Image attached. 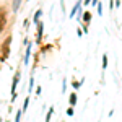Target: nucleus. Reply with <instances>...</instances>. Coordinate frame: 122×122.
<instances>
[{
  "mask_svg": "<svg viewBox=\"0 0 122 122\" xmlns=\"http://www.w3.org/2000/svg\"><path fill=\"white\" fill-rule=\"evenodd\" d=\"M39 16H41V11H38V13H36V16H34V23L39 20Z\"/></svg>",
  "mask_w": 122,
  "mask_h": 122,
  "instance_id": "9",
  "label": "nucleus"
},
{
  "mask_svg": "<svg viewBox=\"0 0 122 122\" xmlns=\"http://www.w3.org/2000/svg\"><path fill=\"white\" fill-rule=\"evenodd\" d=\"M20 117H21V112L16 114V119H15V122H20Z\"/></svg>",
  "mask_w": 122,
  "mask_h": 122,
  "instance_id": "10",
  "label": "nucleus"
},
{
  "mask_svg": "<svg viewBox=\"0 0 122 122\" xmlns=\"http://www.w3.org/2000/svg\"><path fill=\"white\" fill-rule=\"evenodd\" d=\"M68 101H70V104H72V106H73V104L76 103V96H75V94H72V96H70V99H68Z\"/></svg>",
  "mask_w": 122,
  "mask_h": 122,
  "instance_id": "6",
  "label": "nucleus"
},
{
  "mask_svg": "<svg viewBox=\"0 0 122 122\" xmlns=\"http://www.w3.org/2000/svg\"><path fill=\"white\" fill-rule=\"evenodd\" d=\"M5 23H7V18H5V10H2V23H0V28L5 29Z\"/></svg>",
  "mask_w": 122,
  "mask_h": 122,
  "instance_id": "2",
  "label": "nucleus"
},
{
  "mask_svg": "<svg viewBox=\"0 0 122 122\" xmlns=\"http://www.w3.org/2000/svg\"><path fill=\"white\" fill-rule=\"evenodd\" d=\"M16 83H18V75L15 76V80H13V86H11V93H13V98H15V90H16Z\"/></svg>",
  "mask_w": 122,
  "mask_h": 122,
  "instance_id": "3",
  "label": "nucleus"
},
{
  "mask_svg": "<svg viewBox=\"0 0 122 122\" xmlns=\"http://www.w3.org/2000/svg\"><path fill=\"white\" fill-rule=\"evenodd\" d=\"M90 2H91V0H85V3H90Z\"/></svg>",
  "mask_w": 122,
  "mask_h": 122,
  "instance_id": "13",
  "label": "nucleus"
},
{
  "mask_svg": "<svg viewBox=\"0 0 122 122\" xmlns=\"http://www.w3.org/2000/svg\"><path fill=\"white\" fill-rule=\"evenodd\" d=\"M67 114H68V116H73V109H72V107H70V109H68V111H67Z\"/></svg>",
  "mask_w": 122,
  "mask_h": 122,
  "instance_id": "11",
  "label": "nucleus"
},
{
  "mask_svg": "<svg viewBox=\"0 0 122 122\" xmlns=\"http://www.w3.org/2000/svg\"><path fill=\"white\" fill-rule=\"evenodd\" d=\"M41 36H42V25L39 23V26H38V38H36V41H41Z\"/></svg>",
  "mask_w": 122,
  "mask_h": 122,
  "instance_id": "4",
  "label": "nucleus"
},
{
  "mask_svg": "<svg viewBox=\"0 0 122 122\" xmlns=\"http://www.w3.org/2000/svg\"><path fill=\"white\" fill-rule=\"evenodd\" d=\"M106 67H107V57L103 56V68H106Z\"/></svg>",
  "mask_w": 122,
  "mask_h": 122,
  "instance_id": "7",
  "label": "nucleus"
},
{
  "mask_svg": "<svg viewBox=\"0 0 122 122\" xmlns=\"http://www.w3.org/2000/svg\"><path fill=\"white\" fill-rule=\"evenodd\" d=\"M18 2H20V0H15V2H13V7H15V10H16V7H18Z\"/></svg>",
  "mask_w": 122,
  "mask_h": 122,
  "instance_id": "12",
  "label": "nucleus"
},
{
  "mask_svg": "<svg viewBox=\"0 0 122 122\" xmlns=\"http://www.w3.org/2000/svg\"><path fill=\"white\" fill-rule=\"evenodd\" d=\"M51 116H52V107L49 109V114H47V117H46V122H49V119H51Z\"/></svg>",
  "mask_w": 122,
  "mask_h": 122,
  "instance_id": "8",
  "label": "nucleus"
},
{
  "mask_svg": "<svg viewBox=\"0 0 122 122\" xmlns=\"http://www.w3.org/2000/svg\"><path fill=\"white\" fill-rule=\"evenodd\" d=\"M83 20H85V21H90V20H91V13H90V11H85Z\"/></svg>",
  "mask_w": 122,
  "mask_h": 122,
  "instance_id": "5",
  "label": "nucleus"
},
{
  "mask_svg": "<svg viewBox=\"0 0 122 122\" xmlns=\"http://www.w3.org/2000/svg\"><path fill=\"white\" fill-rule=\"evenodd\" d=\"M10 41H11V38H7V41H3V44H2V62H5V60H7V57H8Z\"/></svg>",
  "mask_w": 122,
  "mask_h": 122,
  "instance_id": "1",
  "label": "nucleus"
}]
</instances>
